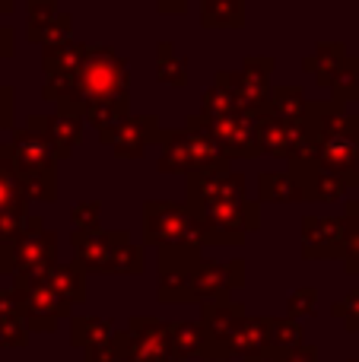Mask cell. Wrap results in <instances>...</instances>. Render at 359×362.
<instances>
[{
	"mask_svg": "<svg viewBox=\"0 0 359 362\" xmlns=\"http://www.w3.org/2000/svg\"><path fill=\"white\" fill-rule=\"evenodd\" d=\"M124 93V61L108 48H86L80 67L70 80L48 86V99L57 105H95V102H121Z\"/></svg>",
	"mask_w": 359,
	"mask_h": 362,
	"instance_id": "6da1fadb",
	"label": "cell"
},
{
	"mask_svg": "<svg viewBox=\"0 0 359 362\" xmlns=\"http://www.w3.org/2000/svg\"><path fill=\"white\" fill-rule=\"evenodd\" d=\"M4 159L10 163L25 197H54V144L48 137V118H32V127L19 134Z\"/></svg>",
	"mask_w": 359,
	"mask_h": 362,
	"instance_id": "7a4b0ae2",
	"label": "cell"
},
{
	"mask_svg": "<svg viewBox=\"0 0 359 362\" xmlns=\"http://www.w3.org/2000/svg\"><path fill=\"white\" fill-rule=\"evenodd\" d=\"M146 238L156 242L163 251H197L207 242V226L191 210L169 204L146 206Z\"/></svg>",
	"mask_w": 359,
	"mask_h": 362,
	"instance_id": "3957f363",
	"label": "cell"
},
{
	"mask_svg": "<svg viewBox=\"0 0 359 362\" xmlns=\"http://www.w3.org/2000/svg\"><path fill=\"white\" fill-rule=\"evenodd\" d=\"M73 245L80 270H108V274H140L143 270V255L124 235L76 232Z\"/></svg>",
	"mask_w": 359,
	"mask_h": 362,
	"instance_id": "277c9868",
	"label": "cell"
},
{
	"mask_svg": "<svg viewBox=\"0 0 359 362\" xmlns=\"http://www.w3.org/2000/svg\"><path fill=\"white\" fill-rule=\"evenodd\" d=\"M223 165V150L213 144L210 134H201V127L191 124L188 131H178L165 137L163 153V169L165 172H191V175H204Z\"/></svg>",
	"mask_w": 359,
	"mask_h": 362,
	"instance_id": "5b68a950",
	"label": "cell"
},
{
	"mask_svg": "<svg viewBox=\"0 0 359 362\" xmlns=\"http://www.w3.org/2000/svg\"><path fill=\"white\" fill-rule=\"evenodd\" d=\"M118 362H175L169 346V325L153 318H134L131 327L112 337Z\"/></svg>",
	"mask_w": 359,
	"mask_h": 362,
	"instance_id": "8992f818",
	"label": "cell"
},
{
	"mask_svg": "<svg viewBox=\"0 0 359 362\" xmlns=\"http://www.w3.org/2000/svg\"><path fill=\"white\" fill-rule=\"evenodd\" d=\"M23 235L6 245V257L0 267H10L16 276H38L54 261V235L42 229V219H29L23 226Z\"/></svg>",
	"mask_w": 359,
	"mask_h": 362,
	"instance_id": "52a82bcc",
	"label": "cell"
},
{
	"mask_svg": "<svg viewBox=\"0 0 359 362\" xmlns=\"http://www.w3.org/2000/svg\"><path fill=\"white\" fill-rule=\"evenodd\" d=\"M245 321V305L229 299H213L204 305V353L207 359H223L226 340L235 334V327Z\"/></svg>",
	"mask_w": 359,
	"mask_h": 362,
	"instance_id": "ba28073f",
	"label": "cell"
},
{
	"mask_svg": "<svg viewBox=\"0 0 359 362\" xmlns=\"http://www.w3.org/2000/svg\"><path fill=\"white\" fill-rule=\"evenodd\" d=\"M210 137L220 150L235 153V156H252L261 150V137H258V118L248 112H233L226 118H213Z\"/></svg>",
	"mask_w": 359,
	"mask_h": 362,
	"instance_id": "9c48e42d",
	"label": "cell"
},
{
	"mask_svg": "<svg viewBox=\"0 0 359 362\" xmlns=\"http://www.w3.org/2000/svg\"><path fill=\"white\" fill-rule=\"evenodd\" d=\"M233 286H242V261L235 264H197L191 299H226Z\"/></svg>",
	"mask_w": 359,
	"mask_h": 362,
	"instance_id": "30bf717a",
	"label": "cell"
},
{
	"mask_svg": "<svg viewBox=\"0 0 359 362\" xmlns=\"http://www.w3.org/2000/svg\"><path fill=\"white\" fill-rule=\"evenodd\" d=\"M271 350V318H245L239 327H235V334L226 340V350H223V359L229 356H258V353Z\"/></svg>",
	"mask_w": 359,
	"mask_h": 362,
	"instance_id": "8fae6325",
	"label": "cell"
},
{
	"mask_svg": "<svg viewBox=\"0 0 359 362\" xmlns=\"http://www.w3.org/2000/svg\"><path fill=\"white\" fill-rule=\"evenodd\" d=\"M305 255H343V226L334 219H305Z\"/></svg>",
	"mask_w": 359,
	"mask_h": 362,
	"instance_id": "7c38bea8",
	"label": "cell"
},
{
	"mask_svg": "<svg viewBox=\"0 0 359 362\" xmlns=\"http://www.w3.org/2000/svg\"><path fill=\"white\" fill-rule=\"evenodd\" d=\"M169 346L172 359H188L204 353V327L191 321H172L169 325Z\"/></svg>",
	"mask_w": 359,
	"mask_h": 362,
	"instance_id": "4fadbf2b",
	"label": "cell"
},
{
	"mask_svg": "<svg viewBox=\"0 0 359 362\" xmlns=\"http://www.w3.org/2000/svg\"><path fill=\"white\" fill-rule=\"evenodd\" d=\"M42 280L48 283V286L54 289V293L61 296L67 305L83 302V296H86V289H83V270L80 267H54V264H51V267L42 274Z\"/></svg>",
	"mask_w": 359,
	"mask_h": 362,
	"instance_id": "5bb4252c",
	"label": "cell"
},
{
	"mask_svg": "<svg viewBox=\"0 0 359 362\" xmlns=\"http://www.w3.org/2000/svg\"><path fill=\"white\" fill-rule=\"evenodd\" d=\"M48 137H51V144L61 150V156H67L70 146H73L76 137H80V108L61 105L57 118L48 121Z\"/></svg>",
	"mask_w": 359,
	"mask_h": 362,
	"instance_id": "9a60e30c",
	"label": "cell"
},
{
	"mask_svg": "<svg viewBox=\"0 0 359 362\" xmlns=\"http://www.w3.org/2000/svg\"><path fill=\"white\" fill-rule=\"evenodd\" d=\"M70 340L73 346H95V344H105L112 340V321H102V318H73V327H70Z\"/></svg>",
	"mask_w": 359,
	"mask_h": 362,
	"instance_id": "2e32d148",
	"label": "cell"
},
{
	"mask_svg": "<svg viewBox=\"0 0 359 362\" xmlns=\"http://www.w3.org/2000/svg\"><path fill=\"white\" fill-rule=\"evenodd\" d=\"M271 105L277 112L273 118H280V121H302V115L309 112V102L302 99L299 89H277L271 95Z\"/></svg>",
	"mask_w": 359,
	"mask_h": 362,
	"instance_id": "e0dca14e",
	"label": "cell"
},
{
	"mask_svg": "<svg viewBox=\"0 0 359 362\" xmlns=\"http://www.w3.org/2000/svg\"><path fill=\"white\" fill-rule=\"evenodd\" d=\"M242 0H204V25H239Z\"/></svg>",
	"mask_w": 359,
	"mask_h": 362,
	"instance_id": "ac0fdd59",
	"label": "cell"
},
{
	"mask_svg": "<svg viewBox=\"0 0 359 362\" xmlns=\"http://www.w3.org/2000/svg\"><path fill=\"white\" fill-rule=\"evenodd\" d=\"M296 346H302V327L293 318H286V321L271 318V350L290 353V350H296Z\"/></svg>",
	"mask_w": 359,
	"mask_h": 362,
	"instance_id": "d6986e66",
	"label": "cell"
},
{
	"mask_svg": "<svg viewBox=\"0 0 359 362\" xmlns=\"http://www.w3.org/2000/svg\"><path fill=\"white\" fill-rule=\"evenodd\" d=\"M23 187H19L16 175H13L10 163L6 159H0V213L6 210H23Z\"/></svg>",
	"mask_w": 359,
	"mask_h": 362,
	"instance_id": "ffe728a7",
	"label": "cell"
},
{
	"mask_svg": "<svg viewBox=\"0 0 359 362\" xmlns=\"http://www.w3.org/2000/svg\"><path fill=\"white\" fill-rule=\"evenodd\" d=\"M261 187H264V197L271 200H299L302 197V185L296 181V175H264L261 178Z\"/></svg>",
	"mask_w": 359,
	"mask_h": 362,
	"instance_id": "44dd1931",
	"label": "cell"
},
{
	"mask_svg": "<svg viewBox=\"0 0 359 362\" xmlns=\"http://www.w3.org/2000/svg\"><path fill=\"white\" fill-rule=\"evenodd\" d=\"M334 315L350 327V331L359 334V289H356V293H350L343 302H337V305H334Z\"/></svg>",
	"mask_w": 359,
	"mask_h": 362,
	"instance_id": "7402d4cb",
	"label": "cell"
},
{
	"mask_svg": "<svg viewBox=\"0 0 359 362\" xmlns=\"http://www.w3.org/2000/svg\"><path fill=\"white\" fill-rule=\"evenodd\" d=\"M25 337H29V331L19 318H10L0 325V346H23Z\"/></svg>",
	"mask_w": 359,
	"mask_h": 362,
	"instance_id": "603a6c76",
	"label": "cell"
},
{
	"mask_svg": "<svg viewBox=\"0 0 359 362\" xmlns=\"http://www.w3.org/2000/svg\"><path fill=\"white\" fill-rule=\"evenodd\" d=\"M315 299H318V293L315 289H299V293H293V299H290V318H299V315H312L315 312Z\"/></svg>",
	"mask_w": 359,
	"mask_h": 362,
	"instance_id": "cb8c5ba5",
	"label": "cell"
},
{
	"mask_svg": "<svg viewBox=\"0 0 359 362\" xmlns=\"http://www.w3.org/2000/svg\"><path fill=\"white\" fill-rule=\"evenodd\" d=\"M86 362H118V353H114L112 340L95 344V346H86Z\"/></svg>",
	"mask_w": 359,
	"mask_h": 362,
	"instance_id": "d4e9b609",
	"label": "cell"
},
{
	"mask_svg": "<svg viewBox=\"0 0 359 362\" xmlns=\"http://www.w3.org/2000/svg\"><path fill=\"white\" fill-rule=\"evenodd\" d=\"M280 362H318V350L315 346H296L290 353H280Z\"/></svg>",
	"mask_w": 359,
	"mask_h": 362,
	"instance_id": "484cf974",
	"label": "cell"
},
{
	"mask_svg": "<svg viewBox=\"0 0 359 362\" xmlns=\"http://www.w3.org/2000/svg\"><path fill=\"white\" fill-rule=\"evenodd\" d=\"M10 112H13V93L10 89H0V127L10 124Z\"/></svg>",
	"mask_w": 359,
	"mask_h": 362,
	"instance_id": "4316f807",
	"label": "cell"
},
{
	"mask_svg": "<svg viewBox=\"0 0 359 362\" xmlns=\"http://www.w3.org/2000/svg\"><path fill=\"white\" fill-rule=\"evenodd\" d=\"M245 362H280V353L277 350H264V353H258V356H252Z\"/></svg>",
	"mask_w": 359,
	"mask_h": 362,
	"instance_id": "83f0119b",
	"label": "cell"
},
{
	"mask_svg": "<svg viewBox=\"0 0 359 362\" xmlns=\"http://www.w3.org/2000/svg\"><path fill=\"white\" fill-rule=\"evenodd\" d=\"M10 38H13L10 29H0V57H6V54L13 51V48H10Z\"/></svg>",
	"mask_w": 359,
	"mask_h": 362,
	"instance_id": "f1b7e54d",
	"label": "cell"
},
{
	"mask_svg": "<svg viewBox=\"0 0 359 362\" xmlns=\"http://www.w3.org/2000/svg\"><path fill=\"white\" fill-rule=\"evenodd\" d=\"M10 6H13V0H0V16H4V13H10Z\"/></svg>",
	"mask_w": 359,
	"mask_h": 362,
	"instance_id": "f546056e",
	"label": "cell"
},
{
	"mask_svg": "<svg viewBox=\"0 0 359 362\" xmlns=\"http://www.w3.org/2000/svg\"><path fill=\"white\" fill-rule=\"evenodd\" d=\"M356 127H359V118H356Z\"/></svg>",
	"mask_w": 359,
	"mask_h": 362,
	"instance_id": "4dcf8cb0",
	"label": "cell"
},
{
	"mask_svg": "<svg viewBox=\"0 0 359 362\" xmlns=\"http://www.w3.org/2000/svg\"><path fill=\"white\" fill-rule=\"evenodd\" d=\"M350 362H359V359H350Z\"/></svg>",
	"mask_w": 359,
	"mask_h": 362,
	"instance_id": "1f68e13d",
	"label": "cell"
}]
</instances>
